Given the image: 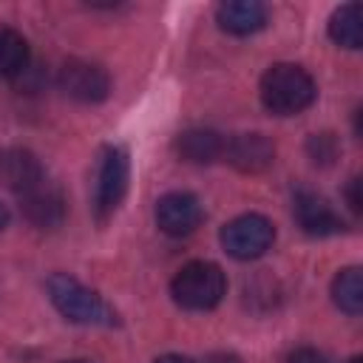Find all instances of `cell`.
<instances>
[{"label": "cell", "mask_w": 363, "mask_h": 363, "mask_svg": "<svg viewBox=\"0 0 363 363\" xmlns=\"http://www.w3.org/2000/svg\"><path fill=\"white\" fill-rule=\"evenodd\" d=\"M315 79L292 62H275L261 77V102L275 116H295L315 102Z\"/></svg>", "instance_id": "1"}, {"label": "cell", "mask_w": 363, "mask_h": 363, "mask_svg": "<svg viewBox=\"0 0 363 363\" xmlns=\"http://www.w3.org/2000/svg\"><path fill=\"white\" fill-rule=\"evenodd\" d=\"M45 289H48L54 309L65 320L82 323V326H116V312L105 303V298L82 286L77 278L57 272L45 281Z\"/></svg>", "instance_id": "2"}, {"label": "cell", "mask_w": 363, "mask_h": 363, "mask_svg": "<svg viewBox=\"0 0 363 363\" xmlns=\"http://www.w3.org/2000/svg\"><path fill=\"white\" fill-rule=\"evenodd\" d=\"M224 292H227V278L221 267L213 261H190L170 281L173 301L187 312H207L218 306Z\"/></svg>", "instance_id": "3"}, {"label": "cell", "mask_w": 363, "mask_h": 363, "mask_svg": "<svg viewBox=\"0 0 363 363\" xmlns=\"http://www.w3.org/2000/svg\"><path fill=\"white\" fill-rule=\"evenodd\" d=\"M130 182V162L128 153L116 145L102 147L99 164H96V187H94V213L99 221L113 216L128 193Z\"/></svg>", "instance_id": "4"}, {"label": "cell", "mask_w": 363, "mask_h": 363, "mask_svg": "<svg viewBox=\"0 0 363 363\" xmlns=\"http://www.w3.org/2000/svg\"><path fill=\"white\" fill-rule=\"evenodd\" d=\"M272 241H275V227L269 218L258 213H244L230 224H224L221 230V247L227 250V255L238 261L261 258L272 247Z\"/></svg>", "instance_id": "5"}, {"label": "cell", "mask_w": 363, "mask_h": 363, "mask_svg": "<svg viewBox=\"0 0 363 363\" xmlns=\"http://www.w3.org/2000/svg\"><path fill=\"white\" fill-rule=\"evenodd\" d=\"M60 91L77 102H102L111 91V77L96 62L68 60L60 68Z\"/></svg>", "instance_id": "6"}, {"label": "cell", "mask_w": 363, "mask_h": 363, "mask_svg": "<svg viewBox=\"0 0 363 363\" xmlns=\"http://www.w3.org/2000/svg\"><path fill=\"white\" fill-rule=\"evenodd\" d=\"M201 218H204V207L193 193L176 190L156 201V224L162 233H167L173 238L190 235L201 224Z\"/></svg>", "instance_id": "7"}, {"label": "cell", "mask_w": 363, "mask_h": 363, "mask_svg": "<svg viewBox=\"0 0 363 363\" xmlns=\"http://www.w3.org/2000/svg\"><path fill=\"white\" fill-rule=\"evenodd\" d=\"M292 207H295V218H298L301 230L309 233V235L323 238V235H335V233H340L346 227L343 218L332 210V204L323 196H318V193L298 190Z\"/></svg>", "instance_id": "8"}, {"label": "cell", "mask_w": 363, "mask_h": 363, "mask_svg": "<svg viewBox=\"0 0 363 363\" xmlns=\"http://www.w3.org/2000/svg\"><path fill=\"white\" fill-rule=\"evenodd\" d=\"M224 156L241 173H261L275 162V145L264 133H238L224 145Z\"/></svg>", "instance_id": "9"}, {"label": "cell", "mask_w": 363, "mask_h": 363, "mask_svg": "<svg viewBox=\"0 0 363 363\" xmlns=\"http://www.w3.org/2000/svg\"><path fill=\"white\" fill-rule=\"evenodd\" d=\"M20 199H23V210H26L31 224H37L43 230H54V227L62 224V218H65V199L45 179L40 184H34L31 190H26Z\"/></svg>", "instance_id": "10"}, {"label": "cell", "mask_w": 363, "mask_h": 363, "mask_svg": "<svg viewBox=\"0 0 363 363\" xmlns=\"http://www.w3.org/2000/svg\"><path fill=\"white\" fill-rule=\"evenodd\" d=\"M43 179H45L43 164L37 162V156L31 150L11 147V150H3L0 153V182L9 190H14L17 196H23L26 190H31Z\"/></svg>", "instance_id": "11"}, {"label": "cell", "mask_w": 363, "mask_h": 363, "mask_svg": "<svg viewBox=\"0 0 363 363\" xmlns=\"http://www.w3.org/2000/svg\"><path fill=\"white\" fill-rule=\"evenodd\" d=\"M216 20L227 34H235V37L255 34L258 28L267 26V6L258 0H227L218 6Z\"/></svg>", "instance_id": "12"}, {"label": "cell", "mask_w": 363, "mask_h": 363, "mask_svg": "<svg viewBox=\"0 0 363 363\" xmlns=\"http://www.w3.org/2000/svg\"><path fill=\"white\" fill-rule=\"evenodd\" d=\"M224 136L210 130V128H190L184 133H179L176 139V150L184 162H193V164H210L216 159L224 156Z\"/></svg>", "instance_id": "13"}, {"label": "cell", "mask_w": 363, "mask_h": 363, "mask_svg": "<svg viewBox=\"0 0 363 363\" xmlns=\"http://www.w3.org/2000/svg\"><path fill=\"white\" fill-rule=\"evenodd\" d=\"M329 37L343 45L357 51L363 45V11L360 3H346L340 9H335V14L329 17Z\"/></svg>", "instance_id": "14"}, {"label": "cell", "mask_w": 363, "mask_h": 363, "mask_svg": "<svg viewBox=\"0 0 363 363\" xmlns=\"http://www.w3.org/2000/svg\"><path fill=\"white\" fill-rule=\"evenodd\" d=\"M332 301L346 315H360L363 312V275H360L357 267H346V269H340L335 275Z\"/></svg>", "instance_id": "15"}, {"label": "cell", "mask_w": 363, "mask_h": 363, "mask_svg": "<svg viewBox=\"0 0 363 363\" xmlns=\"http://www.w3.org/2000/svg\"><path fill=\"white\" fill-rule=\"evenodd\" d=\"M28 65V43L20 31L0 26V77H17Z\"/></svg>", "instance_id": "16"}, {"label": "cell", "mask_w": 363, "mask_h": 363, "mask_svg": "<svg viewBox=\"0 0 363 363\" xmlns=\"http://www.w3.org/2000/svg\"><path fill=\"white\" fill-rule=\"evenodd\" d=\"M306 150H309V156H312L315 162L332 164L335 156H337V139H335L332 133H315V136H309Z\"/></svg>", "instance_id": "17"}, {"label": "cell", "mask_w": 363, "mask_h": 363, "mask_svg": "<svg viewBox=\"0 0 363 363\" xmlns=\"http://www.w3.org/2000/svg\"><path fill=\"white\" fill-rule=\"evenodd\" d=\"M286 363H326V357H323L318 349L303 346V349H295V352L286 357Z\"/></svg>", "instance_id": "18"}, {"label": "cell", "mask_w": 363, "mask_h": 363, "mask_svg": "<svg viewBox=\"0 0 363 363\" xmlns=\"http://www.w3.org/2000/svg\"><path fill=\"white\" fill-rule=\"evenodd\" d=\"M357 187H360V179L354 176V179L349 182V187H346V199H349V207H352L354 213H360V196H357Z\"/></svg>", "instance_id": "19"}, {"label": "cell", "mask_w": 363, "mask_h": 363, "mask_svg": "<svg viewBox=\"0 0 363 363\" xmlns=\"http://www.w3.org/2000/svg\"><path fill=\"white\" fill-rule=\"evenodd\" d=\"M153 363H196V360H190V357H184V354H162V357H156Z\"/></svg>", "instance_id": "20"}, {"label": "cell", "mask_w": 363, "mask_h": 363, "mask_svg": "<svg viewBox=\"0 0 363 363\" xmlns=\"http://www.w3.org/2000/svg\"><path fill=\"white\" fill-rule=\"evenodd\" d=\"M6 221H9V210H6L3 204H0V230L6 227Z\"/></svg>", "instance_id": "21"}, {"label": "cell", "mask_w": 363, "mask_h": 363, "mask_svg": "<svg viewBox=\"0 0 363 363\" xmlns=\"http://www.w3.org/2000/svg\"><path fill=\"white\" fill-rule=\"evenodd\" d=\"M349 363H363V360H360V357H352V360H349Z\"/></svg>", "instance_id": "22"}, {"label": "cell", "mask_w": 363, "mask_h": 363, "mask_svg": "<svg viewBox=\"0 0 363 363\" xmlns=\"http://www.w3.org/2000/svg\"><path fill=\"white\" fill-rule=\"evenodd\" d=\"M65 363H88V360H65Z\"/></svg>", "instance_id": "23"}]
</instances>
